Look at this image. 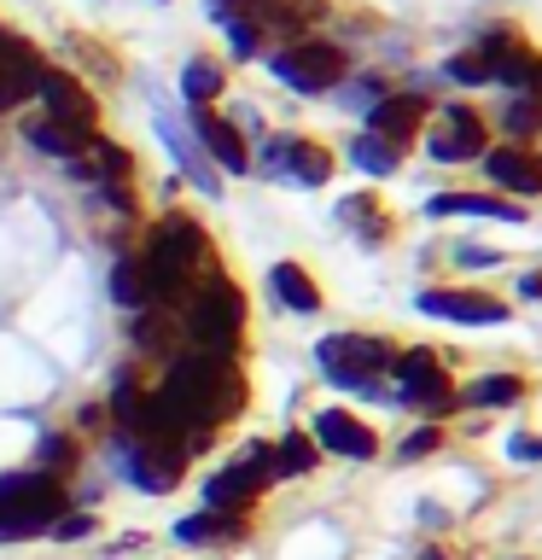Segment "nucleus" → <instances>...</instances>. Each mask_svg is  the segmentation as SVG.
Wrapping results in <instances>:
<instances>
[{
  "mask_svg": "<svg viewBox=\"0 0 542 560\" xmlns=\"http://www.w3.org/2000/svg\"><path fill=\"white\" fill-rule=\"evenodd\" d=\"M187 122H192V140H199V152H204L216 170H227V175H251V140H245L234 122L216 112V105H192Z\"/></svg>",
  "mask_w": 542,
  "mask_h": 560,
  "instance_id": "16",
  "label": "nucleus"
},
{
  "mask_svg": "<svg viewBox=\"0 0 542 560\" xmlns=\"http://www.w3.org/2000/svg\"><path fill=\"white\" fill-rule=\"evenodd\" d=\"M426 122H432V100L420 88H391L379 105H367V135H379L397 152H409L426 135Z\"/></svg>",
  "mask_w": 542,
  "mask_h": 560,
  "instance_id": "15",
  "label": "nucleus"
},
{
  "mask_svg": "<svg viewBox=\"0 0 542 560\" xmlns=\"http://www.w3.org/2000/svg\"><path fill=\"white\" fill-rule=\"evenodd\" d=\"M385 397H391L397 409L432 420V427H449V420L461 415V380H455L444 350H432V345H402L397 350Z\"/></svg>",
  "mask_w": 542,
  "mask_h": 560,
  "instance_id": "4",
  "label": "nucleus"
},
{
  "mask_svg": "<svg viewBox=\"0 0 542 560\" xmlns=\"http://www.w3.org/2000/svg\"><path fill=\"white\" fill-rule=\"evenodd\" d=\"M87 444H82V432L76 427H64V432H47L42 438V444H35V462L30 467H42V472H52V479H76V472H82V462H87V455H82Z\"/></svg>",
  "mask_w": 542,
  "mask_h": 560,
  "instance_id": "27",
  "label": "nucleus"
},
{
  "mask_svg": "<svg viewBox=\"0 0 542 560\" xmlns=\"http://www.w3.org/2000/svg\"><path fill=\"white\" fill-rule=\"evenodd\" d=\"M519 298H525V304H542V269H525L519 275Z\"/></svg>",
  "mask_w": 542,
  "mask_h": 560,
  "instance_id": "40",
  "label": "nucleus"
},
{
  "mask_svg": "<svg viewBox=\"0 0 542 560\" xmlns=\"http://www.w3.org/2000/svg\"><path fill=\"white\" fill-rule=\"evenodd\" d=\"M134 262L146 275V310H169V315H181L187 298L227 269L210 228L192 210H164L157 222H146V234L134 245Z\"/></svg>",
  "mask_w": 542,
  "mask_h": 560,
  "instance_id": "2",
  "label": "nucleus"
},
{
  "mask_svg": "<svg viewBox=\"0 0 542 560\" xmlns=\"http://www.w3.org/2000/svg\"><path fill=\"white\" fill-rule=\"evenodd\" d=\"M262 170L280 175V182H297V187H327L332 170H339V158H332V147L315 135H280L262 147Z\"/></svg>",
  "mask_w": 542,
  "mask_h": 560,
  "instance_id": "12",
  "label": "nucleus"
},
{
  "mask_svg": "<svg viewBox=\"0 0 542 560\" xmlns=\"http://www.w3.org/2000/svg\"><path fill=\"white\" fill-rule=\"evenodd\" d=\"M531 392V374H479L461 385V409H519Z\"/></svg>",
  "mask_w": 542,
  "mask_h": 560,
  "instance_id": "25",
  "label": "nucleus"
},
{
  "mask_svg": "<svg viewBox=\"0 0 542 560\" xmlns=\"http://www.w3.org/2000/svg\"><path fill=\"white\" fill-rule=\"evenodd\" d=\"M269 292L286 315H321L327 310V287L315 280L309 262H297V257H280L269 269Z\"/></svg>",
  "mask_w": 542,
  "mask_h": 560,
  "instance_id": "22",
  "label": "nucleus"
},
{
  "mask_svg": "<svg viewBox=\"0 0 542 560\" xmlns=\"http://www.w3.org/2000/svg\"><path fill=\"white\" fill-rule=\"evenodd\" d=\"M496 129L514 147H537L542 140V94H507V105L496 112Z\"/></svg>",
  "mask_w": 542,
  "mask_h": 560,
  "instance_id": "28",
  "label": "nucleus"
},
{
  "mask_svg": "<svg viewBox=\"0 0 542 560\" xmlns=\"http://www.w3.org/2000/svg\"><path fill=\"white\" fill-rule=\"evenodd\" d=\"M490 117L479 112V105L467 100H449L437 105V122H426V135H420V147H426L432 164H479V158L490 152Z\"/></svg>",
  "mask_w": 542,
  "mask_h": 560,
  "instance_id": "9",
  "label": "nucleus"
},
{
  "mask_svg": "<svg viewBox=\"0 0 542 560\" xmlns=\"http://www.w3.org/2000/svg\"><path fill=\"white\" fill-rule=\"evenodd\" d=\"M397 339L385 332H327L315 345V362H321V380L339 385L344 397H385V380H391V362H397Z\"/></svg>",
  "mask_w": 542,
  "mask_h": 560,
  "instance_id": "6",
  "label": "nucleus"
},
{
  "mask_svg": "<svg viewBox=\"0 0 542 560\" xmlns=\"http://www.w3.org/2000/svg\"><path fill=\"white\" fill-rule=\"evenodd\" d=\"M444 82H455V88H490V65H484V52H472V47L449 52V59H444Z\"/></svg>",
  "mask_w": 542,
  "mask_h": 560,
  "instance_id": "35",
  "label": "nucleus"
},
{
  "mask_svg": "<svg viewBox=\"0 0 542 560\" xmlns=\"http://www.w3.org/2000/svg\"><path fill=\"white\" fill-rule=\"evenodd\" d=\"M24 140H30V147L42 152V158H59V164H76V158H82V147H87L94 135H76V129H64V122H52V117H30V122H24Z\"/></svg>",
  "mask_w": 542,
  "mask_h": 560,
  "instance_id": "29",
  "label": "nucleus"
},
{
  "mask_svg": "<svg viewBox=\"0 0 542 560\" xmlns=\"http://www.w3.org/2000/svg\"><path fill=\"white\" fill-rule=\"evenodd\" d=\"M35 100H42V117L64 122L76 135H99V100L76 70H59V65H42L35 77Z\"/></svg>",
  "mask_w": 542,
  "mask_h": 560,
  "instance_id": "11",
  "label": "nucleus"
},
{
  "mask_svg": "<svg viewBox=\"0 0 542 560\" xmlns=\"http://www.w3.org/2000/svg\"><path fill=\"white\" fill-rule=\"evenodd\" d=\"M76 508V490L52 479L42 467H12L0 472V542H30L47 537L52 520H64Z\"/></svg>",
  "mask_w": 542,
  "mask_h": 560,
  "instance_id": "5",
  "label": "nucleus"
},
{
  "mask_svg": "<svg viewBox=\"0 0 542 560\" xmlns=\"http://www.w3.org/2000/svg\"><path fill=\"white\" fill-rule=\"evenodd\" d=\"M227 94V70L222 59H204V52H192V59L181 65V100H187V112L192 105H216Z\"/></svg>",
  "mask_w": 542,
  "mask_h": 560,
  "instance_id": "30",
  "label": "nucleus"
},
{
  "mask_svg": "<svg viewBox=\"0 0 542 560\" xmlns=\"http://www.w3.org/2000/svg\"><path fill=\"white\" fill-rule=\"evenodd\" d=\"M181 332H187L192 350H204V357L245 362V345H251V304H245V287L227 269L216 280H204V287L181 304Z\"/></svg>",
  "mask_w": 542,
  "mask_h": 560,
  "instance_id": "3",
  "label": "nucleus"
},
{
  "mask_svg": "<svg viewBox=\"0 0 542 560\" xmlns=\"http://www.w3.org/2000/svg\"><path fill=\"white\" fill-rule=\"evenodd\" d=\"M507 455H514L519 467H537V462H542V432H525V427H519L514 438H507Z\"/></svg>",
  "mask_w": 542,
  "mask_h": 560,
  "instance_id": "38",
  "label": "nucleus"
},
{
  "mask_svg": "<svg viewBox=\"0 0 542 560\" xmlns=\"http://www.w3.org/2000/svg\"><path fill=\"white\" fill-rule=\"evenodd\" d=\"M444 450H449V427H432V420H420V427L397 444V462L414 467V462H432V455H444Z\"/></svg>",
  "mask_w": 542,
  "mask_h": 560,
  "instance_id": "33",
  "label": "nucleus"
},
{
  "mask_svg": "<svg viewBox=\"0 0 542 560\" xmlns=\"http://www.w3.org/2000/svg\"><path fill=\"white\" fill-rule=\"evenodd\" d=\"M129 345H134V362H146L152 374H157L175 350H187L181 315H169V310H134L129 315Z\"/></svg>",
  "mask_w": 542,
  "mask_h": 560,
  "instance_id": "21",
  "label": "nucleus"
},
{
  "mask_svg": "<svg viewBox=\"0 0 542 560\" xmlns=\"http://www.w3.org/2000/svg\"><path fill=\"white\" fill-rule=\"evenodd\" d=\"M309 438L321 444V455H339V462H379V450H385V438H379V427L374 420H362L356 409H321L315 415V427H309Z\"/></svg>",
  "mask_w": 542,
  "mask_h": 560,
  "instance_id": "14",
  "label": "nucleus"
},
{
  "mask_svg": "<svg viewBox=\"0 0 542 560\" xmlns=\"http://www.w3.org/2000/svg\"><path fill=\"white\" fill-rule=\"evenodd\" d=\"M420 315L432 322H455V327H507L514 322V304L490 287H426L414 298Z\"/></svg>",
  "mask_w": 542,
  "mask_h": 560,
  "instance_id": "10",
  "label": "nucleus"
},
{
  "mask_svg": "<svg viewBox=\"0 0 542 560\" xmlns=\"http://www.w3.org/2000/svg\"><path fill=\"white\" fill-rule=\"evenodd\" d=\"M257 537V514H216V508H199V514L175 520V542L181 549H245Z\"/></svg>",
  "mask_w": 542,
  "mask_h": 560,
  "instance_id": "19",
  "label": "nucleus"
},
{
  "mask_svg": "<svg viewBox=\"0 0 542 560\" xmlns=\"http://www.w3.org/2000/svg\"><path fill=\"white\" fill-rule=\"evenodd\" d=\"M332 217H339V228H350V234H356V245H362V252H385V245L397 240V210L385 205L374 187H362V192H344Z\"/></svg>",
  "mask_w": 542,
  "mask_h": 560,
  "instance_id": "20",
  "label": "nucleus"
},
{
  "mask_svg": "<svg viewBox=\"0 0 542 560\" xmlns=\"http://www.w3.org/2000/svg\"><path fill=\"white\" fill-rule=\"evenodd\" d=\"M42 47L30 35H17L0 24V112H17L24 100H35V77H42Z\"/></svg>",
  "mask_w": 542,
  "mask_h": 560,
  "instance_id": "18",
  "label": "nucleus"
},
{
  "mask_svg": "<svg viewBox=\"0 0 542 560\" xmlns=\"http://www.w3.org/2000/svg\"><path fill=\"white\" fill-rule=\"evenodd\" d=\"M426 217H432V222H444V217L525 222V205H514V199H496V192H437V199H426Z\"/></svg>",
  "mask_w": 542,
  "mask_h": 560,
  "instance_id": "23",
  "label": "nucleus"
},
{
  "mask_svg": "<svg viewBox=\"0 0 542 560\" xmlns=\"http://www.w3.org/2000/svg\"><path fill=\"white\" fill-rule=\"evenodd\" d=\"M227 47H234V59H269V30L257 24V18H227Z\"/></svg>",
  "mask_w": 542,
  "mask_h": 560,
  "instance_id": "34",
  "label": "nucleus"
},
{
  "mask_svg": "<svg viewBox=\"0 0 542 560\" xmlns=\"http://www.w3.org/2000/svg\"><path fill=\"white\" fill-rule=\"evenodd\" d=\"M157 135H164V147L175 152V164L187 170V182H192V187H204V199H216V192H222V175L210 170V158L199 152L192 129H181V122H175V117L164 112V117H157Z\"/></svg>",
  "mask_w": 542,
  "mask_h": 560,
  "instance_id": "24",
  "label": "nucleus"
},
{
  "mask_svg": "<svg viewBox=\"0 0 542 560\" xmlns=\"http://www.w3.org/2000/svg\"><path fill=\"white\" fill-rule=\"evenodd\" d=\"M105 462L122 485H134L140 497H169L181 490L192 455L181 444H164V438H129V432H105Z\"/></svg>",
  "mask_w": 542,
  "mask_h": 560,
  "instance_id": "7",
  "label": "nucleus"
},
{
  "mask_svg": "<svg viewBox=\"0 0 542 560\" xmlns=\"http://www.w3.org/2000/svg\"><path fill=\"white\" fill-rule=\"evenodd\" d=\"M269 472H257L251 462H227V467H216L204 479V508H216V514H257L262 508V497H269Z\"/></svg>",
  "mask_w": 542,
  "mask_h": 560,
  "instance_id": "17",
  "label": "nucleus"
},
{
  "mask_svg": "<svg viewBox=\"0 0 542 560\" xmlns=\"http://www.w3.org/2000/svg\"><path fill=\"white\" fill-rule=\"evenodd\" d=\"M455 262H467V269H496V262H507L496 245H455Z\"/></svg>",
  "mask_w": 542,
  "mask_h": 560,
  "instance_id": "39",
  "label": "nucleus"
},
{
  "mask_svg": "<svg viewBox=\"0 0 542 560\" xmlns=\"http://www.w3.org/2000/svg\"><path fill=\"white\" fill-rule=\"evenodd\" d=\"M385 94H391V82H385V77H356V82H344V100L339 105H356V112L367 117V105H379Z\"/></svg>",
  "mask_w": 542,
  "mask_h": 560,
  "instance_id": "37",
  "label": "nucleus"
},
{
  "mask_svg": "<svg viewBox=\"0 0 542 560\" xmlns=\"http://www.w3.org/2000/svg\"><path fill=\"white\" fill-rule=\"evenodd\" d=\"M99 514H94V508H70V514L64 520H52V532L47 537H59V542H87V537H99Z\"/></svg>",
  "mask_w": 542,
  "mask_h": 560,
  "instance_id": "36",
  "label": "nucleus"
},
{
  "mask_svg": "<svg viewBox=\"0 0 542 560\" xmlns=\"http://www.w3.org/2000/svg\"><path fill=\"white\" fill-rule=\"evenodd\" d=\"M344 158H350V164H356L362 175H374V182H385V175H397V170H402V152H397V147H385V140H379V135H367V129L344 147Z\"/></svg>",
  "mask_w": 542,
  "mask_h": 560,
  "instance_id": "31",
  "label": "nucleus"
},
{
  "mask_svg": "<svg viewBox=\"0 0 542 560\" xmlns=\"http://www.w3.org/2000/svg\"><path fill=\"white\" fill-rule=\"evenodd\" d=\"M164 409L181 420L187 432V455L210 450L216 438L234 427V420L251 409V374L245 362H227V357H204V350H175V357L152 374Z\"/></svg>",
  "mask_w": 542,
  "mask_h": 560,
  "instance_id": "1",
  "label": "nucleus"
},
{
  "mask_svg": "<svg viewBox=\"0 0 542 560\" xmlns=\"http://www.w3.org/2000/svg\"><path fill=\"white\" fill-rule=\"evenodd\" d=\"M484 182L496 187V199L531 205L542 199V152L537 147H514V140H490V152L479 158Z\"/></svg>",
  "mask_w": 542,
  "mask_h": 560,
  "instance_id": "13",
  "label": "nucleus"
},
{
  "mask_svg": "<svg viewBox=\"0 0 542 560\" xmlns=\"http://www.w3.org/2000/svg\"><path fill=\"white\" fill-rule=\"evenodd\" d=\"M111 304L117 310H146V275H140V262H134V252H122L117 262H111Z\"/></svg>",
  "mask_w": 542,
  "mask_h": 560,
  "instance_id": "32",
  "label": "nucleus"
},
{
  "mask_svg": "<svg viewBox=\"0 0 542 560\" xmlns=\"http://www.w3.org/2000/svg\"><path fill=\"white\" fill-rule=\"evenodd\" d=\"M269 70L280 88L315 100V94H332V88L350 82V52L339 42H327V35H297V42L269 47Z\"/></svg>",
  "mask_w": 542,
  "mask_h": 560,
  "instance_id": "8",
  "label": "nucleus"
},
{
  "mask_svg": "<svg viewBox=\"0 0 542 560\" xmlns=\"http://www.w3.org/2000/svg\"><path fill=\"white\" fill-rule=\"evenodd\" d=\"M327 455L321 444L309 438V427H292L274 438V479H309V472H321Z\"/></svg>",
  "mask_w": 542,
  "mask_h": 560,
  "instance_id": "26",
  "label": "nucleus"
}]
</instances>
